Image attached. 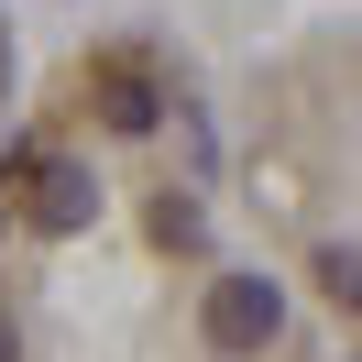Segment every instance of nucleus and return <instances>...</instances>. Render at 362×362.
Masks as SVG:
<instances>
[{"label":"nucleus","instance_id":"1","mask_svg":"<svg viewBox=\"0 0 362 362\" xmlns=\"http://www.w3.org/2000/svg\"><path fill=\"white\" fill-rule=\"evenodd\" d=\"M198 329H209V351H220V362H242V351H264V340L286 329V296H274L264 274H209Z\"/></svg>","mask_w":362,"mask_h":362},{"label":"nucleus","instance_id":"2","mask_svg":"<svg viewBox=\"0 0 362 362\" xmlns=\"http://www.w3.org/2000/svg\"><path fill=\"white\" fill-rule=\"evenodd\" d=\"M88 209H99V187L77 176V165H33V230H88Z\"/></svg>","mask_w":362,"mask_h":362},{"label":"nucleus","instance_id":"3","mask_svg":"<svg viewBox=\"0 0 362 362\" xmlns=\"http://www.w3.org/2000/svg\"><path fill=\"white\" fill-rule=\"evenodd\" d=\"M99 121H110V132H154V88H143V77H110V88H99Z\"/></svg>","mask_w":362,"mask_h":362},{"label":"nucleus","instance_id":"4","mask_svg":"<svg viewBox=\"0 0 362 362\" xmlns=\"http://www.w3.org/2000/svg\"><path fill=\"white\" fill-rule=\"evenodd\" d=\"M318 286H329V308H362V252H318Z\"/></svg>","mask_w":362,"mask_h":362},{"label":"nucleus","instance_id":"5","mask_svg":"<svg viewBox=\"0 0 362 362\" xmlns=\"http://www.w3.org/2000/svg\"><path fill=\"white\" fill-rule=\"evenodd\" d=\"M0 362H11V329H0Z\"/></svg>","mask_w":362,"mask_h":362}]
</instances>
